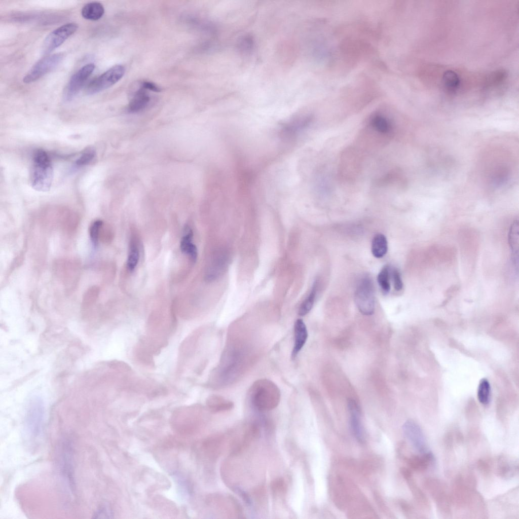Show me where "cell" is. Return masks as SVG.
I'll list each match as a JSON object with an SVG mask.
<instances>
[{"mask_svg":"<svg viewBox=\"0 0 519 519\" xmlns=\"http://www.w3.org/2000/svg\"><path fill=\"white\" fill-rule=\"evenodd\" d=\"M253 405L261 411H269L278 404L280 393L278 388L270 380L263 379L254 383L250 391Z\"/></svg>","mask_w":519,"mask_h":519,"instance_id":"1","label":"cell"},{"mask_svg":"<svg viewBox=\"0 0 519 519\" xmlns=\"http://www.w3.org/2000/svg\"><path fill=\"white\" fill-rule=\"evenodd\" d=\"M31 175L32 187L39 192H47L53 180V167L48 154L42 150H37L33 156Z\"/></svg>","mask_w":519,"mask_h":519,"instance_id":"2","label":"cell"},{"mask_svg":"<svg viewBox=\"0 0 519 519\" xmlns=\"http://www.w3.org/2000/svg\"><path fill=\"white\" fill-rule=\"evenodd\" d=\"M198 409L195 407L182 409L174 413L171 418V426L177 433L189 435L200 429L203 418Z\"/></svg>","mask_w":519,"mask_h":519,"instance_id":"3","label":"cell"},{"mask_svg":"<svg viewBox=\"0 0 519 519\" xmlns=\"http://www.w3.org/2000/svg\"><path fill=\"white\" fill-rule=\"evenodd\" d=\"M60 474L67 490L72 493L75 489L73 476V452L71 441H62L59 451L58 460Z\"/></svg>","mask_w":519,"mask_h":519,"instance_id":"4","label":"cell"},{"mask_svg":"<svg viewBox=\"0 0 519 519\" xmlns=\"http://www.w3.org/2000/svg\"><path fill=\"white\" fill-rule=\"evenodd\" d=\"M355 302L360 312L371 315L375 311V295L373 281L366 277L360 281L355 292Z\"/></svg>","mask_w":519,"mask_h":519,"instance_id":"5","label":"cell"},{"mask_svg":"<svg viewBox=\"0 0 519 519\" xmlns=\"http://www.w3.org/2000/svg\"><path fill=\"white\" fill-rule=\"evenodd\" d=\"M312 120V117L309 114L293 116L281 124L278 136L284 142H291L309 126Z\"/></svg>","mask_w":519,"mask_h":519,"instance_id":"6","label":"cell"},{"mask_svg":"<svg viewBox=\"0 0 519 519\" xmlns=\"http://www.w3.org/2000/svg\"><path fill=\"white\" fill-rule=\"evenodd\" d=\"M125 71V67L122 65L113 66L90 82L87 87V93L94 94L111 87L123 77Z\"/></svg>","mask_w":519,"mask_h":519,"instance_id":"7","label":"cell"},{"mask_svg":"<svg viewBox=\"0 0 519 519\" xmlns=\"http://www.w3.org/2000/svg\"><path fill=\"white\" fill-rule=\"evenodd\" d=\"M64 54L58 53L46 56L39 60L23 78L25 83L34 82L56 68L62 60Z\"/></svg>","mask_w":519,"mask_h":519,"instance_id":"8","label":"cell"},{"mask_svg":"<svg viewBox=\"0 0 519 519\" xmlns=\"http://www.w3.org/2000/svg\"><path fill=\"white\" fill-rule=\"evenodd\" d=\"M44 427V413L41 406L31 407L25 419L24 430L30 442L35 443L40 439Z\"/></svg>","mask_w":519,"mask_h":519,"instance_id":"9","label":"cell"},{"mask_svg":"<svg viewBox=\"0 0 519 519\" xmlns=\"http://www.w3.org/2000/svg\"><path fill=\"white\" fill-rule=\"evenodd\" d=\"M78 26L75 23L64 24L50 32L45 39L42 46V52L47 55L61 45L66 40L78 29Z\"/></svg>","mask_w":519,"mask_h":519,"instance_id":"10","label":"cell"},{"mask_svg":"<svg viewBox=\"0 0 519 519\" xmlns=\"http://www.w3.org/2000/svg\"><path fill=\"white\" fill-rule=\"evenodd\" d=\"M229 261V253L226 249L222 248L216 250L206 268L205 280L208 282H213L219 278L226 272Z\"/></svg>","mask_w":519,"mask_h":519,"instance_id":"11","label":"cell"},{"mask_svg":"<svg viewBox=\"0 0 519 519\" xmlns=\"http://www.w3.org/2000/svg\"><path fill=\"white\" fill-rule=\"evenodd\" d=\"M425 489L435 501L438 510L443 515H449L451 511L450 499L445 486L439 480L429 478L424 482Z\"/></svg>","mask_w":519,"mask_h":519,"instance_id":"12","label":"cell"},{"mask_svg":"<svg viewBox=\"0 0 519 519\" xmlns=\"http://www.w3.org/2000/svg\"><path fill=\"white\" fill-rule=\"evenodd\" d=\"M95 65L89 63L78 70L70 79L63 92V99L70 101L78 94L94 70Z\"/></svg>","mask_w":519,"mask_h":519,"instance_id":"13","label":"cell"},{"mask_svg":"<svg viewBox=\"0 0 519 519\" xmlns=\"http://www.w3.org/2000/svg\"><path fill=\"white\" fill-rule=\"evenodd\" d=\"M403 433L414 448L420 454L427 451L426 438L420 426L414 420H407L402 426Z\"/></svg>","mask_w":519,"mask_h":519,"instance_id":"14","label":"cell"},{"mask_svg":"<svg viewBox=\"0 0 519 519\" xmlns=\"http://www.w3.org/2000/svg\"><path fill=\"white\" fill-rule=\"evenodd\" d=\"M348 409L349 413V425L351 432L358 441L362 442L364 436L359 407L355 400L350 398L348 400Z\"/></svg>","mask_w":519,"mask_h":519,"instance_id":"15","label":"cell"},{"mask_svg":"<svg viewBox=\"0 0 519 519\" xmlns=\"http://www.w3.org/2000/svg\"><path fill=\"white\" fill-rule=\"evenodd\" d=\"M496 470L500 477L510 479L518 474V460L509 456L500 455L496 461Z\"/></svg>","mask_w":519,"mask_h":519,"instance_id":"16","label":"cell"},{"mask_svg":"<svg viewBox=\"0 0 519 519\" xmlns=\"http://www.w3.org/2000/svg\"><path fill=\"white\" fill-rule=\"evenodd\" d=\"M308 331L305 323L301 319H297L294 325V345L291 357L294 358L305 344L308 338Z\"/></svg>","mask_w":519,"mask_h":519,"instance_id":"17","label":"cell"},{"mask_svg":"<svg viewBox=\"0 0 519 519\" xmlns=\"http://www.w3.org/2000/svg\"><path fill=\"white\" fill-rule=\"evenodd\" d=\"M193 232L192 229L189 226L186 227L180 240V248L182 252L189 255L193 261L196 262L198 251L196 246L193 242Z\"/></svg>","mask_w":519,"mask_h":519,"instance_id":"18","label":"cell"},{"mask_svg":"<svg viewBox=\"0 0 519 519\" xmlns=\"http://www.w3.org/2000/svg\"><path fill=\"white\" fill-rule=\"evenodd\" d=\"M150 101V97L146 90L141 88L134 94L128 105V110L133 113L140 112L147 106Z\"/></svg>","mask_w":519,"mask_h":519,"instance_id":"19","label":"cell"},{"mask_svg":"<svg viewBox=\"0 0 519 519\" xmlns=\"http://www.w3.org/2000/svg\"><path fill=\"white\" fill-rule=\"evenodd\" d=\"M104 9L103 5L97 2H92L85 5L82 9L81 14L86 19L96 21L103 15Z\"/></svg>","mask_w":519,"mask_h":519,"instance_id":"20","label":"cell"},{"mask_svg":"<svg viewBox=\"0 0 519 519\" xmlns=\"http://www.w3.org/2000/svg\"><path fill=\"white\" fill-rule=\"evenodd\" d=\"M206 405L209 410L213 413L228 411L232 409L234 406L232 401L216 395L208 397L206 400Z\"/></svg>","mask_w":519,"mask_h":519,"instance_id":"21","label":"cell"},{"mask_svg":"<svg viewBox=\"0 0 519 519\" xmlns=\"http://www.w3.org/2000/svg\"><path fill=\"white\" fill-rule=\"evenodd\" d=\"M434 462V456L430 452H426L420 456H413L410 459V464L416 470H427Z\"/></svg>","mask_w":519,"mask_h":519,"instance_id":"22","label":"cell"},{"mask_svg":"<svg viewBox=\"0 0 519 519\" xmlns=\"http://www.w3.org/2000/svg\"><path fill=\"white\" fill-rule=\"evenodd\" d=\"M223 441L220 435H214L205 439L202 443L204 453L209 457H214L219 452Z\"/></svg>","mask_w":519,"mask_h":519,"instance_id":"23","label":"cell"},{"mask_svg":"<svg viewBox=\"0 0 519 519\" xmlns=\"http://www.w3.org/2000/svg\"><path fill=\"white\" fill-rule=\"evenodd\" d=\"M371 251L376 258L384 256L388 251V242L386 237L382 234H377L372 242Z\"/></svg>","mask_w":519,"mask_h":519,"instance_id":"24","label":"cell"},{"mask_svg":"<svg viewBox=\"0 0 519 519\" xmlns=\"http://www.w3.org/2000/svg\"><path fill=\"white\" fill-rule=\"evenodd\" d=\"M509 244L512 254L514 264L518 266V222L514 220L510 227L509 233Z\"/></svg>","mask_w":519,"mask_h":519,"instance_id":"25","label":"cell"},{"mask_svg":"<svg viewBox=\"0 0 519 519\" xmlns=\"http://www.w3.org/2000/svg\"><path fill=\"white\" fill-rule=\"evenodd\" d=\"M445 90L451 94L455 93L459 88L460 80L458 75L453 70L446 71L442 77Z\"/></svg>","mask_w":519,"mask_h":519,"instance_id":"26","label":"cell"},{"mask_svg":"<svg viewBox=\"0 0 519 519\" xmlns=\"http://www.w3.org/2000/svg\"><path fill=\"white\" fill-rule=\"evenodd\" d=\"M317 284V281L315 280L313 283L309 295L301 305L299 309V314L300 316H303L306 315L312 309L316 297Z\"/></svg>","mask_w":519,"mask_h":519,"instance_id":"27","label":"cell"},{"mask_svg":"<svg viewBox=\"0 0 519 519\" xmlns=\"http://www.w3.org/2000/svg\"><path fill=\"white\" fill-rule=\"evenodd\" d=\"M390 269L389 266H385L377 276L378 283L385 294L388 293L390 290Z\"/></svg>","mask_w":519,"mask_h":519,"instance_id":"28","label":"cell"},{"mask_svg":"<svg viewBox=\"0 0 519 519\" xmlns=\"http://www.w3.org/2000/svg\"><path fill=\"white\" fill-rule=\"evenodd\" d=\"M139 259V251L138 246L134 241H131L127 261V267L130 271L136 267Z\"/></svg>","mask_w":519,"mask_h":519,"instance_id":"29","label":"cell"},{"mask_svg":"<svg viewBox=\"0 0 519 519\" xmlns=\"http://www.w3.org/2000/svg\"><path fill=\"white\" fill-rule=\"evenodd\" d=\"M490 397V386L489 382L486 379H482L478 387V399L481 404L486 405L489 402Z\"/></svg>","mask_w":519,"mask_h":519,"instance_id":"30","label":"cell"},{"mask_svg":"<svg viewBox=\"0 0 519 519\" xmlns=\"http://www.w3.org/2000/svg\"><path fill=\"white\" fill-rule=\"evenodd\" d=\"M99 289L95 286L90 287L84 293L83 298V305L88 307L94 304L98 295Z\"/></svg>","mask_w":519,"mask_h":519,"instance_id":"31","label":"cell"},{"mask_svg":"<svg viewBox=\"0 0 519 519\" xmlns=\"http://www.w3.org/2000/svg\"><path fill=\"white\" fill-rule=\"evenodd\" d=\"M253 47L254 40L251 35H244L238 41V48L242 52H250L253 49Z\"/></svg>","mask_w":519,"mask_h":519,"instance_id":"32","label":"cell"},{"mask_svg":"<svg viewBox=\"0 0 519 519\" xmlns=\"http://www.w3.org/2000/svg\"><path fill=\"white\" fill-rule=\"evenodd\" d=\"M103 224L102 220L98 219L94 221L89 227V235L94 244L98 243L100 229Z\"/></svg>","mask_w":519,"mask_h":519,"instance_id":"33","label":"cell"},{"mask_svg":"<svg viewBox=\"0 0 519 519\" xmlns=\"http://www.w3.org/2000/svg\"><path fill=\"white\" fill-rule=\"evenodd\" d=\"M95 156V151L93 149L86 150L77 160L76 165L78 166H83L91 162Z\"/></svg>","mask_w":519,"mask_h":519,"instance_id":"34","label":"cell"},{"mask_svg":"<svg viewBox=\"0 0 519 519\" xmlns=\"http://www.w3.org/2000/svg\"><path fill=\"white\" fill-rule=\"evenodd\" d=\"M271 488L275 494H283L286 492L287 486L284 480L279 477L271 482Z\"/></svg>","mask_w":519,"mask_h":519,"instance_id":"35","label":"cell"},{"mask_svg":"<svg viewBox=\"0 0 519 519\" xmlns=\"http://www.w3.org/2000/svg\"><path fill=\"white\" fill-rule=\"evenodd\" d=\"M390 278L392 280L394 289L400 291L403 288V282L399 271L395 268L390 269Z\"/></svg>","mask_w":519,"mask_h":519,"instance_id":"36","label":"cell"},{"mask_svg":"<svg viewBox=\"0 0 519 519\" xmlns=\"http://www.w3.org/2000/svg\"><path fill=\"white\" fill-rule=\"evenodd\" d=\"M112 515L111 511L106 506H102L95 512L93 518H109Z\"/></svg>","mask_w":519,"mask_h":519,"instance_id":"37","label":"cell"},{"mask_svg":"<svg viewBox=\"0 0 519 519\" xmlns=\"http://www.w3.org/2000/svg\"><path fill=\"white\" fill-rule=\"evenodd\" d=\"M477 467L482 473L486 474H489L491 469L489 462L485 460H479L478 461Z\"/></svg>","mask_w":519,"mask_h":519,"instance_id":"38","label":"cell"},{"mask_svg":"<svg viewBox=\"0 0 519 519\" xmlns=\"http://www.w3.org/2000/svg\"><path fill=\"white\" fill-rule=\"evenodd\" d=\"M142 88L145 90H149L154 92H158L161 91V89L153 83L150 82H144L142 84Z\"/></svg>","mask_w":519,"mask_h":519,"instance_id":"39","label":"cell"}]
</instances>
